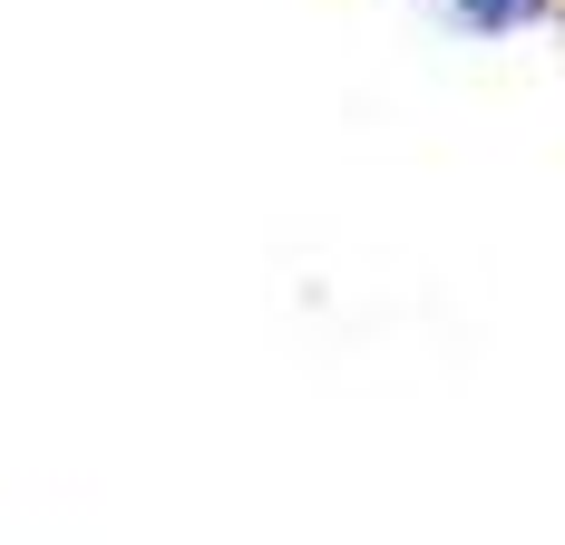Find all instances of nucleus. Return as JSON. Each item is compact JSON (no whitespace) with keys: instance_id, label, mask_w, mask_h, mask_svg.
Segmentation results:
<instances>
[{"instance_id":"nucleus-1","label":"nucleus","mask_w":565,"mask_h":545,"mask_svg":"<svg viewBox=\"0 0 565 545\" xmlns=\"http://www.w3.org/2000/svg\"><path fill=\"white\" fill-rule=\"evenodd\" d=\"M429 10H439V20H458L468 40H488V30H526L546 0H429Z\"/></svg>"}]
</instances>
